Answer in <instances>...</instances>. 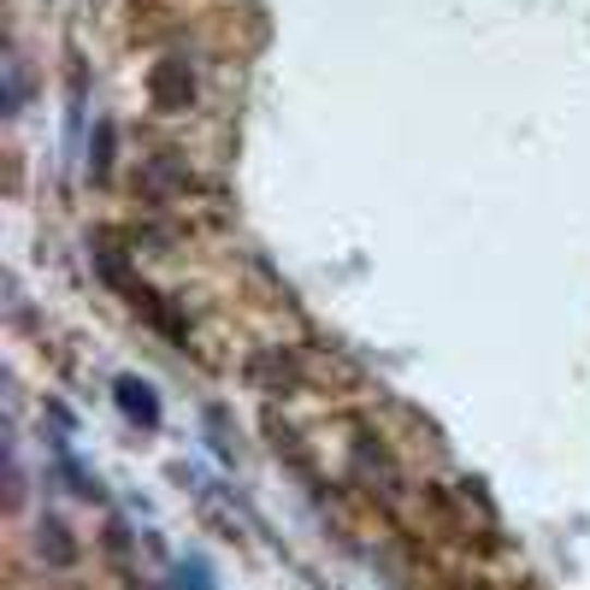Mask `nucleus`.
I'll return each mask as SVG.
<instances>
[{
    "label": "nucleus",
    "mask_w": 590,
    "mask_h": 590,
    "mask_svg": "<svg viewBox=\"0 0 590 590\" xmlns=\"http://www.w3.org/2000/svg\"><path fill=\"white\" fill-rule=\"evenodd\" d=\"M119 408L142 425H160V401H154V390L142 378H119Z\"/></svg>",
    "instance_id": "nucleus-1"
}]
</instances>
